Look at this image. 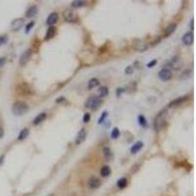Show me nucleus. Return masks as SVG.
Here are the masks:
<instances>
[{
    "mask_svg": "<svg viewBox=\"0 0 196 196\" xmlns=\"http://www.w3.org/2000/svg\"><path fill=\"white\" fill-rule=\"evenodd\" d=\"M28 111H29L28 104L23 101H17L16 103H14L13 107H12V112L17 116L24 115L28 112Z\"/></svg>",
    "mask_w": 196,
    "mask_h": 196,
    "instance_id": "f257e3e1",
    "label": "nucleus"
},
{
    "mask_svg": "<svg viewBox=\"0 0 196 196\" xmlns=\"http://www.w3.org/2000/svg\"><path fill=\"white\" fill-rule=\"evenodd\" d=\"M167 117V110H162L158 113V115L154 119V129L155 130H159L165 124V120Z\"/></svg>",
    "mask_w": 196,
    "mask_h": 196,
    "instance_id": "f03ea898",
    "label": "nucleus"
},
{
    "mask_svg": "<svg viewBox=\"0 0 196 196\" xmlns=\"http://www.w3.org/2000/svg\"><path fill=\"white\" fill-rule=\"evenodd\" d=\"M102 104V100L98 96H90L86 102V106L91 110H97Z\"/></svg>",
    "mask_w": 196,
    "mask_h": 196,
    "instance_id": "7ed1b4c3",
    "label": "nucleus"
},
{
    "mask_svg": "<svg viewBox=\"0 0 196 196\" xmlns=\"http://www.w3.org/2000/svg\"><path fill=\"white\" fill-rule=\"evenodd\" d=\"M183 65V62L181 56H174L171 61L169 62V66H170L174 70H179Z\"/></svg>",
    "mask_w": 196,
    "mask_h": 196,
    "instance_id": "20e7f679",
    "label": "nucleus"
},
{
    "mask_svg": "<svg viewBox=\"0 0 196 196\" xmlns=\"http://www.w3.org/2000/svg\"><path fill=\"white\" fill-rule=\"evenodd\" d=\"M31 54H33V50L31 49H26V51H24V53L20 57V65H26L30 61Z\"/></svg>",
    "mask_w": 196,
    "mask_h": 196,
    "instance_id": "39448f33",
    "label": "nucleus"
},
{
    "mask_svg": "<svg viewBox=\"0 0 196 196\" xmlns=\"http://www.w3.org/2000/svg\"><path fill=\"white\" fill-rule=\"evenodd\" d=\"M159 78H160L161 81L167 82L169 79H171L172 78V72L168 69H162V70L159 72Z\"/></svg>",
    "mask_w": 196,
    "mask_h": 196,
    "instance_id": "423d86ee",
    "label": "nucleus"
},
{
    "mask_svg": "<svg viewBox=\"0 0 196 196\" xmlns=\"http://www.w3.org/2000/svg\"><path fill=\"white\" fill-rule=\"evenodd\" d=\"M25 24V20L22 18H19V19H15L13 22L11 23V28L13 30H21L24 26Z\"/></svg>",
    "mask_w": 196,
    "mask_h": 196,
    "instance_id": "0eeeda50",
    "label": "nucleus"
},
{
    "mask_svg": "<svg viewBox=\"0 0 196 196\" xmlns=\"http://www.w3.org/2000/svg\"><path fill=\"white\" fill-rule=\"evenodd\" d=\"M194 41V36H193V33H186L182 38V42L185 45H191Z\"/></svg>",
    "mask_w": 196,
    "mask_h": 196,
    "instance_id": "6e6552de",
    "label": "nucleus"
},
{
    "mask_svg": "<svg viewBox=\"0 0 196 196\" xmlns=\"http://www.w3.org/2000/svg\"><path fill=\"white\" fill-rule=\"evenodd\" d=\"M58 19H59V15H58L57 13H51L49 16H48V18H47V20H46V24L48 25V26H52L53 25H54L57 21H58Z\"/></svg>",
    "mask_w": 196,
    "mask_h": 196,
    "instance_id": "1a4fd4ad",
    "label": "nucleus"
},
{
    "mask_svg": "<svg viewBox=\"0 0 196 196\" xmlns=\"http://www.w3.org/2000/svg\"><path fill=\"white\" fill-rule=\"evenodd\" d=\"M86 137V131L84 129H82L81 130L78 131V134L77 135V138H76V144H81L82 142L84 141Z\"/></svg>",
    "mask_w": 196,
    "mask_h": 196,
    "instance_id": "9d476101",
    "label": "nucleus"
},
{
    "mask_svg": "<svg viewBox=\"0 0 196 196\" xmlns=\"http://www.w3.org/2000/svg\"><path fill=\"white\" fill-rule=\"evenodd\" d=\"M100 184H101V182H100V181L95 177H91L90 178H89L88 181V185L89 187L92 188V189H96L100 186Z\"/></svg>",
    "mask_w": 196,
    "mask_h": 196,
    "instance_id": "9b49d317",
    "label": "nucleus"
},
{
    "mask_svg": "<svg viewBox=\"0 0 196 196\" xmlns=\"http://www.w3.org/2000/svg\"><path fill=\"white\" fill-rule=\"evenodd\" d=\"M64 18L66 21H68V22H74V21H76V16L70 9H67L64 12Z\"/></svg>",
    "mask_w": 196,
    "mask_h": 196,
    "instance_id": "f8f14e48",
    "label": "nucleus"
},
{
    "mask_svg": "<svg viewBox=\"0 0 196 196\" xmlns=\"http://www.w3.org/2000/svg\"><path fill=\"white\" fill-rule=\"evenodd\" d=\"M38 14V7L36 6H31L28 9V11L26 12V18H33Z\"/></svg>",
    "mask_w": 196,
    "mask_h": 196,
    "instance_id": "ddd939ff",
    "label": "nucleus"
},
{
    "mask_svg": "<svg viewBox=\"0 0 196 196\" xmlns=\"http://www.w3.org/2000/svg\"><path fill=\"white\" fill-rule=\"evenodd\" d=\"M134 47L137 51H144V50L147 49V45H146V43H144L143 41L135 42V43L134 44Z\"/></svg>",
    "mask_w": 196,
    "mask_h": 196,
    "instance_id": "4468645a",
    "label": "nucleus"
},
{
    "mask_svg": "<svg viewBox=\"0 0 196 196\" xmlns=\"http://www.w3.org/2000/svg\"><path fill=\"white\" fill-rule=\"evenodd\" d=\"M142 147H143V143H142L141 141H137L136 143H134V146L130 148V152L132 154H135V153L138 152Z\"/></svg>",
    "mask_w": 196,
    "mask_h": 196,
    "instance_id": "2eb2a0df",
    "label": "nucleus"
},
{
    "mask_svg": "<svg viewBox=\"0 0 196 196\" xmlns=\"http://www.w3.org/2000/svg\"><path fill=\"white\" fill-rule=\"evenodd\" d=\"M55 28L54 26H50V28L47 30V31H46V34H45V38H44V39L45 40H49V39H51L53 36L55 35Z\"/></svg>",
    "mask_w": 196,
    "mask_h": 196,
    "instance_id": "dca6fc26",
    "label": "nucleus"
},
{
    "mask_svg": "<svg viewBox=\"0 0 196 196\" xmlns=\"http://www.w3.org/2000/svg\"><path fill=\"white\" fill-rule=\"evenodd\" d=\"M186 99H187V96H182V97H178V98H177V99H174V101H172L170 104H169V106H170V107H173V106L179 105V104H182V102H184Z\"/></svg>",
    "mask_w": 196,
    "mask_h": 196,
    "instance_id": "f3484780",
    "label": "nucleus"
},
{
    "mask_svg": "<svg viewBox=\"0 0 196 196\" xmlns=\"http://www.w3.org/2000/svg\"><path fill=\"white\" fill-rule=\"evenodd\" d=\"M177 29V25L176 24H171L169 25L167 28L165 29V36H169L170 34H172L174 30Z\"/></svg>",
    "mask_w": 196,
    "mask_h": 196,
    "instance_id": "a211bd4d",
    "label": "nucleus"
},
{
    "mask_svg": "<svg viewBox=\"0 0 196 196\" xmlns=\"http://www.w3.org/2000/svg\"><path fill=\"white\" fill-rule=\"evenodd\" d=\"M45 118H46V114H45V113H40V114H38V115L34 118V125L36 126V125H38V124L42 123V122H43V121L45 120Z\"/></svg>",
    "mask_w": 196,
    "mask_h": 196,
    "instance_id": "6ab92c4d",
    "label": "nucleus"
},
{
    "mask_svg": "<svg viewBox=\"0 0 196 196\" xmlns=\"http://www.w3.org/2000/svg\"><path fill=\"white\" fill-rule=\"evenodd\" d=\"M103 154H104V157L107 159V160H110V159L113 158L112 150H111L110 148H108V147H105L103 149Z\"/></svg>",
    "mask_w": 196,
    "mask_h": 196,
    "instance_id": "aec40b11",
    "label": "nucleus"
},
{
    "mask_svg": "<svg viewBox=\"0 0 196 196\" xmlns=\"http://www.w3.org/2000/svg\"><path fill=\"white\" fill-rule=\"evenodd\" d=\"M126 185H128V179H126V178H120L119 181H118V182H117V186L119 187V188H121V189H123V188H125Z\"/></svg>",
    "mask_w": 196,
    "mask_h": 196,
    "instance_id": "412c9836",
    "label": "nucleus"
},
{
    "mask_svg": "<svg viewBox=\"0 0 196 196\" xmlns=\"http://www.w3.org/2000/svg\"><path fill=\"white\" fill-rule=\"evenodd\" d=\"M100 174H101V176L104 178H107L109 174H111V169L108 166H104L101 168V171H100Z\"/></svg>",
    "mask_w": 196,
    "mask_h": 196,
    "instance_id": "4be33fe9",
    "label": "nucleus"
},
{
    "mask_svg": "<svg viewBox=\"0 0 196 196\" xmlns=\"http://www.w3.org/2000/svg\"><path fill=\"white\" fill-rule=\"evenodd\" d=\"M99 86V81L97 78H91L90 81L88 82V89H92L94 87H96Z\"/></svg>",
    "mask_w": 196,
    "mask_h": 196,
    "instance_id": "5701e85b",
    "label": "nucleus"
},
{
    "mask_svg": "<svg viewBox=\"0 0 196 196\" xmlns=\"http://www.w3.org/2000/svg\"><path fill=\"white\" fill-rule=\"evenodd\" d=\"M29 130L28 129H24V130H21V132H20V134H19V137H18V139L19 140H23V139H25V138H26V137H28V135H29Z\"/></svg>",
    "mask_w": 196,
    "mask_h": 196,
    "instance_id": "b1692460",
    "label": "nucleus"
},
{
    "mask_svg": "<svg viewBox=\"0 0 196 196\" xmlns=\"http://www.w3.org/2000/svg\"><path fill=\"white\" fill-rule=\"evenodd\" d=\"M98 94L100 97H104L108 94V87L107 86H101L98 89Z\"/></svg>",
    "mask_w": 196,
    "mask_h": 196,
    "instance_id": "393cba45",
    "label": "nucleus"
},
{
    "mask_svg": "<svg viewBox=\"0 0 196 196\" xmlns=\"http://www.w3.org/2000/svg\"><path fill=\"white\" fill-rule=\"evenodd\" d=\"M119 135H120V130H119V129H118V128L113 129L112 132H111V137H112L113 139H116V138H118Z\"/></svg>",
    "mask_w": 196,
    "mask_h": 196,
    "instance_id": "a878e982",
    "label": "nucleus"
},
{
    "mask_svg": "<svg viewBox=\"0 0 196 196\" xmlns=\"http://www.w3.org/2000/svg\"><path fill=\"white\" fill-rule=\"evenodd\" d=\"M86 1H73L72 6H73V7H75V8H78V7L83 6V5L86 4Z\"/></svg>",
    "mask_w": 196,
    "mask_h": 196,
    "instance_id": "bb28decb",
    "label": "nucleus"
},
{
    "mask_svg": "<svg viewBox=\"0 0 196 196\" xmlns=\"http://www.w3.org/2000/svg\"><path fill=\"white\" fill-rule=\"evenodd\" d=\"M138 121H139V125L141 126H147V122H146V119H145L144 116L140 115L138 117Z\"/></svg>",
    "mask_w": 196,
    "mask_h": 196,
    "instance_id": "cd10ccee",
    "label": "nucleus"
},
{
    "mask_svg": "<svg viewBox=\"0 0 196 196\" xmlns=\"http://www.w3.org/2000/svg\"><path fill=\"white\" fill-rule=\"evenodd\" d=\"M34 21H31V22H30L28 25H26V34H29L30 30L34 28Z\"/></svg>",
    "mask_w": 196,
    "mask_h": 196,
    "instance_id": "c85d7f7f",
    "label": "nucleus"
},
{
    "mask_svg": "<svg viewBox=\"0 0 196 196\" xmlns=\"http://www.w3.org/2000/svg\"><path fill=\"white\" fill-rule=\"evenodd\" d=\"M8 41V38L7 35H0V45L5 44Z\"/></svg>",
    "mask_w": 196,
    "mask_h": 196,
    "instance_id": "c756f323",
    "label": "nucleus"
},
{
    "mask_svg": "<svg viewBox=\"0 0 196 196\" xmlns=\"http://www.w3.org/2000/svg\"><path fill=\"white\" fill-rule=\"evenodd\" d=\"M134 69L132 66H129V67H126V69L125 70V73L126 74V75H131L132 73H134Z\"/></svg>",
    "mask_w": 196,
    "mask_h": 196,
    "instance_id": "7c9ffc66",
    "label": "nucleus"
},
{
    "mask_svg": "<svg viewBox=\"0 0 196 196\" xmlns=\"http://www.w3.org/2000/svg\"><path fill=\"white\" fill-rule=\"evenodd\" d=\"M82 121H83V123H88V122L90 121V115H89L88 113H86L83 115Z\"/></svg>",
    "mask_w": 196,
    "mask_h": 196,
    "instance_id": "2f4dec72",
    "label": "nucleus"
},
{
    "mask_svg": "<svg viewBox=\"0 0 196 196\" xmlns=\"http://www.w3.org/2000/svg\"><path fill=\"white\" fill-rule=\"evenodd\" d=\"M107 116H108V113H107V112H104V113L102 114L101 117H100V119H99V121H98V123H99V124H102L103 122H104V120H105V118L107 117Z\"/></svg>",
    "mask_w": 196,
    "mask_h": 196,
    "instance_id": "473e14b6",
    "label": "nucleus"
},
{
    "mask_svg": "<svg viewBox=\"0 0 196 196\" xmlns=\"http://www.w3.org/2000/svg\"><path fill=\"white\" fill-rule=\"evenodd\" d=\"M156 64H157V60H153V61H151L150 63H148V64H147V67H148V68H152V67H154Z\"/></svg>",
    "mask_w": 196,
    "mask_h": 196,
    "instance_id": "72a5a7b5",
    "label": "nucleus"
},
{
    "mask_svg": "<svg viewBox=\"0 0 196 196\" xmlns=\"http://www.w3.org/2000/svg\"><path fill=\"white\" fill-rule=\"evenodd\" d=\"M5 61H6V59H5L4 57H1V58H0V67H2V66L5 64Z\"/></svg>",
    "mask_w": 196,
    "mask_h": 196,
    "instance_id": "f704fd0d",
    "label": "nucleus"
},
{
    "mask_svg": "<svg viewBox=\"0 0 196 196\" xmlns=\"http://www.w3.org/2000/svg\"><path fill=\"white\" fill-rule=\"evenodd\" d=\"M124 90L122 88H119V89H117V91H116V94H117V96H121V94H122V92H123Z\"/></svg>",
    "mask_w": 196,
    "mask_h": 196,
    "instance_id": "c9c22d12",
    "label": "nucleus"
},
{
    "mask_svg": "<svg viewBox=\"0 0 196 196\" xmlns=\"http://www.w3.org/2000/svg\"><path fill=\"white\" fill-rule=\"evenodd\" d=\"M3 135H4V130H3V129L1 128V126H0V138H2Z\"/></svg>",
    "mask_w": 196,
    "mask_h": 196,
    "instance_id": "e433bc0d",
    "label": "nucleus"
},
{
    "mask_svg": "<svg viewBox=\"0 0 196 196\" xmlns=\"http://www.w3.org/2000/svg\"><path fill=\"white\" fill-rule=\"evenodd\" d=\"M64 100H65L64 97H59V99L56 100V103H60V102H62V101H64Z\"/></svg>",
    "mask_w": 196,
    "mask_h": 196,
    "instance_id": "4c0bfd02",
    "label": "nucleus"
},
{
    "mask_svg": "<svg viewBox=\"0 0 196 196\" xmlns=\"http://www.w3.org/2000/svg\"><path fill=\"white\" fill-rule=\"evenodd\" d=\"M193 24H194V21H193V20H191V22H190V29H191V30H193V29H194Z\"/></svg>",
    "mask_w": 196,
    "mask_h": 196,
    "instance_id": "58836bf2",
    "label": "nucleus"
},
{
    "mask_svg": "<svg viewBox=\"0 0 196 196\" xmlns=\"http://www.w3.org/2000/svg\"><path fill=\"white\" fill-rule=\"evenodd\" d=\"M3 160H4V156L2 155L1 157H0V165H1V164L3 163Z\"/></svg>",
    "mask_w": 196,
    "mask_h": 196,
    "instance_id": "ea45409f",
    "label": "nucleus"
},
{
    "mask_svg": "<svg viewBox=\"0 0 196 196\" xmlns=\"http://www.w3.org/2000/svg\"><path fill=\"white\" fill-rule=\"evenodd\" d=\"M48 196H55V195H53V194H50V195H48Z\"/></svg>",
    "mask_w": 196,
    "mask_h": 196,
    "instance_id": "a19ab883",
    "label": "nucleus"
}]
</instances>
